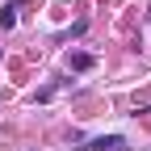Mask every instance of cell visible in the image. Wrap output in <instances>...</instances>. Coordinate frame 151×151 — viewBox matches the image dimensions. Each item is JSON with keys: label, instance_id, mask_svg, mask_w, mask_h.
<instances>
[{"label": "cell", "instance_id": "obj_1", "mask_svg": "<svg viewBox=\"0 0 151 151\" xmlns=\"http://www.w3.org/2000/svg\"><path fill=\"white\" fill-rule=\"evenodd\" d=\"M84 151H126V139H122V134H109V139H92Z\"/></svg>", "mask_w": 151, "mask_h": 151}, {"label": "cell", "instance_id": "obj_2", "mask_svg": "<svg viewBox=\"0 0 151 151\" xmlns=\"http://www.w3.org/2000/svg\"><path fill=\"white\" fill-rule=\"evenodd\" d=\"M67 63H71V71H88L92 67V55H71Z\"/></svg>", "mask_w": 151, "mask_h": 151}]
</instances>
